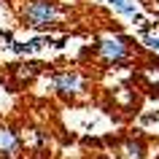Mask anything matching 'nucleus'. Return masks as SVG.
Wrapping results in <instances>:
<instances>
[{"mask_svg":"<svg viewBox=\"0 0 159 159\" xmlns=\"http://www.w3.org/2000/svg\"><path fill=\"white\" fill-rule=\"evenodd\" d=\"M57 19H59V8H57L54 0H27L25 11H22L25 27L38 30V33L51 30V27L57 25Z\"/></svg>","mask_w":159,"mask_h":159,"instance_id":"f257e3e1","label":"nucleus"},{"mask_svg":"<svg viewBox=\"0 0 159 159\" xmlns=\"http://www.w3.org/2000/svg\"><path fill=\"white\" fill-rule=\"evenodd\" d=\"M51 89L62 97H78V94L86 92V78L78 70H62V73L51 75Z\"/></svg>","mask_w":159,"mask_h":159,"instance_id":"f03ea898","label":"nucleus"},{"mask_svg":"<svg viewBox=\"0 0 159 159\" xmlns=\"http://www.w3.org/2000/svg\"><path fill=\"white\" fill-rule=\"evenodd\" d=\"M97 54H100V59L105 65H121L129 57V49H127V43L121 38H105V41L97 43Z\"/></svg>","mask_w":159,"mask_h":159,"instance_id":"7ed1b4c3","label":"nucleus"},{"mask_svg":"<svg viewBox=\"0 0 159 159\" xmlns=\"http://www.w3.org/2000/svg\"><path fill=\"white\" fill-rule=\"evenodd\" d=\"M22 154V143H19L16 132L11 127L0 124V157H8V159H16Z\"/></svg>","mask_w":159,"mask_h":159,"instance_id":"20e7f679","label":"nucleus"},{"mask_svg":"<svg viewBox=\"0 0 159 159\" xmlns=\"http://www.w3.org/2000/svg\"><path fill=\"white\" fill-rule=\"evenodd\" d=\"M119 154H121V159H143L146 146H143V140H138V138H127V140L119 146Z\"/></svg>","mask_w":159,"mask_h":159,"instance_id":"39448f33","label":"nucleus"},{"mask_svg":"<svg viewBox=\"0 0 159 159\" xmlns=\"http://www.w3.org/2000/svg\"><path fill=\"white\" fill-rule=\"evenodd\" d=\"M43 70V65L41 62H27V65H14V73L19 75V81L25 84V81H33L35 75Z\"/></svg>","mask_w":159,"mask_h":159,"instance_id":"423d86ee","label":"nucleus"},{"mask_svg":"<svg viewBox=\"0 0 159 159\" xmlns=\"http://www.w3.org/2000/svg\"><path fill=\"white\" fill-rule=\"evenodd\" d=\"M111 6H113V11H119V14H129V16H135V3H132V0H111Z\"/></svg>","mask_w":159,"mask_h":159,"instance_id":"0eeeda50","label":"nucleus"},{"mask_svg":"<svg viewBox=\"0 0 159 159\" xmlns=\"http://www.w3.org/2000/svg\"><path fill=\"white\" fill-rule=\"evenodd\" d=\"M143 41H146V46L154 51H159V38H154V35H143Z\"/></svg>","mask_w":159,"mask_h":159,"instance_id":"6e6552de","label":"nucleus"},{"mask_svg":"<svg viewBox=\"0 0 159 159\" xmlns=\"http://www.w3.org/2000/svg\"><path fill=\"white\" fill-rule=\"evenodd\" d=\"M154 119H159V113H146V116H143V124H151Z\"/></svg>","mask_w":159,"mask_h":159,"instance_id":"1a4fd4ad","label":"nucleus"},{"mask_svg":"<svg viewBox=\"0 0 159 159\" xmlns=\"http://www.w3.org/2000/svg\"><path fill=\"white\" fill-rule=\"evenodd\" d=\"M97 3H111V0H97Z\"/></svg>","mask_w":159,"mask_h":159,"instance_id":"9d476101","label":"nucleus"},{"mask_svg":"<svg viewBox=\"0 0 159 159\" xmlns=\"http://www.w3.org/2000/svg\"><path fill=\"white\" fill-rule=\"evenodd\" d=\"M154 3H157V6H159V0H154Z\"/></svg>","mask_w":159,"mask_h":159,"instance_id":"9b49d317","label":"nucleus"}]
</instances>
